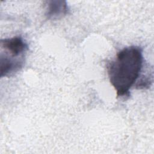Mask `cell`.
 <instances>
[{
	"label": "cell",
	"mask_w": 154,
	"mask_h": 154,
	"mask_svg": "<svg viewBox=\"0 0 154 154\" xmlns=\"http://www.w3.org/2000/svg\"><path fill=\"white\" fill-rule=\"evenodd\" d=\"M143 56L138 46L124 48L117 52L107 67L109 82L117 96H129V90L137 82L141 71Z\"/></svg>",
	"instance_id": "cell-1"
},
{
	"label": "cell",
	"mask_w": 154,
	"mask_h": 154,
	"mask_svg": "<svg viewBox=\"0 0 154 154\" xmlns=\"http://www.w3.org/2000/svg\"><path fill=\"white\" fill-rule=\"evenodd\" d=\"M45 16L48 20H57L65 16L69 11V7L66 1H48Z\"/></svg>",
	"instance_id": "cell-3"
},
{
	"label": "cell",
	"mask_w": 154,
	"mask_h": 154,
	"mask_svg": "<svg viewBox=\"0 0 154 154\" xmlns=\"http://www.w3.org/2000/svg\"><path fill=\"white\" fill-rule=\"evenodd\" d=\"M1 77L9 76L19 71L25 63L28 45L20 36L1 39Z\"/></svg>",
	"instance_id": "cell-2"
}]
</instances>
